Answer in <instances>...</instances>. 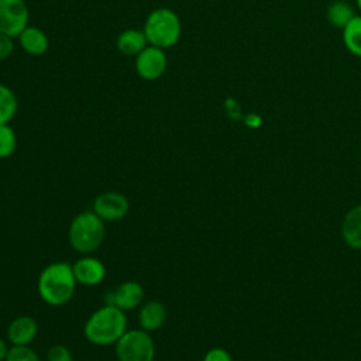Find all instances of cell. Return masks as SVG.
<instances>
[{
	"mask_svg": "<svg viewBox=\"0 0 361 361\" xmlns=\"http://www.w3.org/2000/svg\"><path fill=\"white\" fill-rule=\"evenodd\" d=\"M76 278L72 264L56 261L48 264L38 275L37 290L39 298L49 306H63L73 299Z\"/></svg>",
	"mask_w": 361,
	"mask_h": 361,
	"instance_id": "cell-1",
	"label": "cell"
},
{
	"mask_svg": "<svg viewBox=\"0 0 361 361\" xmlns=\"http://www.w3.org/2000/svg\"><path fill=\"white\" fill-rule=\"evenodd\" d=\"M127 330L126 312L110 303L94 310L83 326L86 340L100 347L114 345Z\"/></svg>",
	"mask_w": 361,
	"mask_h": 361,
	"instance_id": "cell-2",
	"label": "cell"
},
{
	"mask_svg": "<svg viewBox=\"0 0 361 361\" xmlns=\"http://www.w3.org/2000/svg\"><path fill=\"white\" fill-rule=\"evenodd\" d=\"M106 238V223L93 212L85 210L76 214L68 228L69 245L79 254L96 251Z\"/></svg>",
	"mask_w": 361,
	"mask_h": 361,
	"instance_id": "cell-3",
	"label": "cell"
},
{
	"mask_svg": "<svg viewBox=\"0 0 361 361\" xmlns=\"http://www.w3.org/2000/svg\"><path fill=\"white\" fill-rule=\"evenodd\" d=\"M148 44L166 49L173 47L180 37V21L178 14L166 7L151 11L144 24Z\"/></svg>",
	"mask_w": 361,
	"mask_h": 361,
	"instance_id": "cell-4",
	"label": "cell"
},
{
	"mask_svg": "<svg viewBox=\"0 0 361 361\" xmlns=\"http://www.w3.org/2000/svg\"><path fill=\"white\" fill-rule=\"evenodd\" d=\"M114 351L118 361H154L155 343L151 333L131 329L114 344Z\"/></svg>",
	"mask_w": 361,
	"mask_h": 361,
	"instance_id": "cell-5",
	"label": "cell"
},
{
	"mask_svg": "<svg viewBox=\"0 0 361 361\" xmlns=\"http://www.w3.org/2000/svg\"><path fill=\"white\" fill-rule=\"evenodd\" d=\"M28 7L24 0H0V32L18 37L28 25Z\"/></svg>",
	"mask_w": 361,
	"mask_h": 361,
	"instance_id": "cell-6",
	"label": "cell"
},
{
	"mask_svg": "<svg viewBox=\"0 0 361 361\" xmlns=\"http://www.w3.org/2000/svg\"><path fill=\"white\" fill-rule=\"evenodd\" d=\"M92 210L104 223L118 221L127 216L130 210V202L120 192H103L94 197Z\"/></svg>",
	"mask_w": 361,
	"mask_h": 361,
	"instance_id": "cell-7",
	"label": "cell"
},
{
	"mask_svg": "<svg viewBox=\"0 0 361 361\" xmlns=\"http://www.w3.org/2000/svg\"><path fill=\"white\" fill-rule=\"evenodd\" d=\"M166 55L162 48L147 45L135 56V71L145 80H155L164 75L166 69Z\"/></svg>",
	"mask_w": 361,
	"mask_h": 361,
	"instance_id": "cell-8",
	"label": "cell"
},
{
	"mask_svg": "<svg viewBox=\"0 0 361 361\" xmlns=\"http://www.w3.org/2000/svg\"><path fill=\"white\" fill-rule=\"evenodd\" d=\"M76 282L85 286H96L106 278L104 264L93 255H82L72 264Z\"/></svg>",
	"mask_w": 361,
	"mask_h": 361,
	"instance_id": "cell-9",
	"label": "cell"
},
{
	"mask_svg": "<svg viewBox=\"0 0 361 361\" xmlns=\"http://www.w3.org/2000/svg\"><path fill=\"white\" fill-rule=\"evenodd\" d=\"M109 299L110 305H114L118 309L128 312L142 305L144 289L137 281H126L120 283L113 292H110Z\"/></svg>",
	"mask_w": 361,
	"mask_h": 361,
	"instance_id": "cell-10",
	"label": "cell"
},
{
	"mask_svg": "<svg viewBox=\"0 0 361 361\" xmlns=\"http://www.w3.org/2000/svg\"><path fill=\"white\" fill-rule=\"evenodd\" d=\"M38 334V323L31 316H18L7 327V340L11 345H30Z\"/></svg>",
	"mask_w": 361,
	"mask_h": 361,
	"instance_id": "cell-11",
	"label": "cell"
},
{
	"mask_svg": "<svg viewBox=\"0 0 361 361\" xmlns=\"http://www.w3.org/2000/svg\"><path fill=\"white\" fill-rule=\"evenodd\" d=\"M166 320V309L159 300H148L140 306L138 324L140 329L152 333L164 326Z\"/></svg>",
	"mask_w": 361,
	"mask_h": 361,
	"instance_id": "cell-12",
	"label": "cell"
},
{
	"mask_svg": "<svg viewBox=\"0 0 361 361\" xmlns=\"http://www.w3.org/2000/svg\"><path fill=\"white\" fill-rule=\"evenodd\" d=\"M18 41L21 48L27 54L35 55V56L45 54L49 47V41L45 32L37 27H30V25H27L23 30V32L18 35Z\"/></svg>",
	"mask_w": 361,
	"mask_h": 361,
	"instance_id": "cell-13",
	"label": "cell"
},
{
	"mask_svg": "<svg viewBox=\"0 0 361 361\" xmlns=\"http://www.w3.org/2000/svg\"><path fill=\"white\" fill-rule=\"evenodd\" d=\"M341 234L348 247L361 250V204L348 210L343 220Z\"/></svg>",
	"mask_w": 361,
	"mask_h": 361,
	"instance_id": "cell-14",
	"label": "cell"
},
{
	"mask_svg": "<svg viewBox=\"0 0 361 361\" xmlns=\"http://www.w3.org/2000/svg\"><path fill=\"white\" fill-rule=\"evenodd\" d=\"M116 44L121 54L128 55V56H133V55L137 56L147 47L148 39H147L144 31L130 28V30H124L123 32L118 34Z\"/></svg>",
	"mask_w": 361,
	"mask_h": 361,
	"instance_id": "cell-15",
	"label": "cell"
},
{
	"mask_svg": "<svg viewBox=\"0 0 361 361\" xmlns=\"http://www.w3.org/2000/svg\"><path fill=\"white\" fill-rule=\"evenodd\" d=\"M326 17L329 23L336 28H344L354 17V8L345 0H334L326 8Z\"/></svg>",
	"mask_w": 361,
	"mask_h": 361,
	"instance_id": "cell-16",
	"label": "cell"
},
{
	"mask_svg": "<svg viewBox=\"0 0 361 361\" xmlns=\"http://www.w3.org/2000/svg\"><path fill=\"white\" fill-rule=\"evenodd\" d=\"M343 44L350 54L361 58V14L343 28Z\"/></svg>",
	"mask_w": 361,
	"mask_h": 361,
	"instance_id": "cell-17",
	"label": "cell"
},
{
	"mask_svg": "<svg viewBox=\"0 0 361 361\" xmlns=\"http://www.w3.org/2000/svg\"><path fill=\"white\" fill-rule=\"evenodd\" d=\"M18 109V102L14 92L0 83V124H8L16 116Z\"/></svg>",
	"mask_w": 361,
	"mask_h": 361,
	"instance_id": "cell-18",
	"label": "cell"
},
{
	"mask_svg": "<svg viewBox=\"0 0 361 361\" xmlns=\"http://www.w3.org/2000/svg\"><path fill=\"white\" fill-rule=\"evenodd\" d=\"M17 149L16 131L8 124H0V158L11 157Z\"/></svg>",
	"mask_w": 361,
	"mask_h": 361,
	"instance_id": "cell-19",
	"label": "cell"
},
{
	"mask_svg": "<svg viewBox=\"0 0 361 361\" xmlns=\"http://www.w3.org/2000/svg\"><path fill=\"white\" fill-rule=\"evenodd\" d=\"M4 361H41L30 345H11Z\"/></svg>",
	"mask_w": 361,
	"mask_h": 361,
	"instance_id": "cell-20",
	"label": "cell"
},
{
	"mask_svg": "<svg viewBox=\"0 0 361 361\" xmlns=\"http://www.w3.org/2000/svg\"><path fill=\"white\" fill-rule=\"evenodd\" d=\"M47 361H73V354L66 345L54 344L47 351Z\"/></svg>",
	"mask_w": 361,
	"mask_h": 361,
	"instance_id": "cell-21",
	"label": "cell"
},
{
	"mask_svg": "<svg viewBox=\"0 0 361 361\" xmlns=\"http://www.w3.org/2000/svg\"><path fill=\"white\" fill-rule=\"evenodd\" d=\"M203 361H233V360H231V355L224 348L213 347L204 354Z\"/></svg>",
	"mask_w": 361,
	"mask_h": 361,
	"instance_id": "cell-22",
	"label": "cell"
},
{
	"mask_svg": "<svg viewBox=\"0 0 361 361\" xmlns=\"http://www.w3.org/2000/svg\"><path fill=\"white\" fill-rule=\"evenodd\" d=\"M13 38L0 32V61L7 59L13 54Z\"/></svg>",
	"mask_w": 361,
	"mask_h": 361,
	"instance_id": "cell-23",
	"label": "cell"
},
{
	"mask_svg": "<svg viewBox=\"0 0 361 361\" xmlns=\"http://www.w3.org/2000/svg\"><path fill=\"white\" fill-rule=\"evenodd\" d=\"M8 350H10V347H8L7 341L0 337V361H4V360H6V357H7V354H8Z\"/></svg>",
	"mask_w": 361,
	"mask_h": 361,
	"instance_id": "cell-24",
	"label": "cell"
},
{
	"mask_svg": "<svg viewBox=\"0 0 361 361\" xmlns=\"http://www.w3.org/2000/svg\"><path fill=\"white\" fill-rule=\"evenodd\" d=\"M355 3H357V8H358L360 13H361V0H355Z\"/></svg>",
	"mask_w": 361,
	"mask_h": 361,
	"instance_id": "cell-25",
	"label": "cell"
}]
</instances>
